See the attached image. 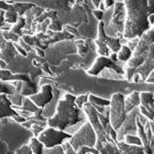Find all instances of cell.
I'll return each instance as SVG.
<instances>
[{
	"label": "cell",
	"instance_id": "obj_33",
	"mask_svg": "<svg viewBox=\"0 0 154 154\" xmlns=\"http://www.w3.org/2000/svg\"><path fill=\"white\" fill-rule=\"evenodd\" d=\"M4 14H5L4 9H0V26H2L4 23V21H5V19H4Z\"/></svg>",
	"mask_w": 154,
	"mask_h": 154
},
{
	"label": "cell",
	"instance_id": "obj_31",
	"mask_svg": "<svg viewBox=\"0 0 154 154\" xmlns=\"http://www.w3.org/2000/svg\"><path fill=\"white\" fill-rule=\"evenodd\" d=\"M103 1H104V4H105L106 9H107V8H110V7L114 6L116 0H103Z\"/></svg>",
	"mask_w": 154,
	"mask_h": 154
},
{
	"label": "cell",
	"instance_id": "obj_15",
	"mask_svg": "<svg viewBox=\"0 0 154 154\" xmlns=\"http://www.w3.org/2000/svg\"><path fill=\"white\" fill-rule=\"evenodd\" d=\"M64 150L66 151L67 154H99V151L95 147H80L78 150H74L72 146L69 144V142L65 143L63 145Z\"/></svg>",
	"mask_w": 154,
	"mask_h": 154
},
{
	"label": "cell",
	"instance_id": "obj_23",
	"mask_svg": "<svg viewBox=\"0 0 154 154\" xmlns=\"http://www.w3.org/2000/svg\"><path fill=\"white\" fill-rule=\"evenodd\" d=\"M9 99V101L11 102L12 105H16L18 107H22L23 105V100H24V96H22L21 94H14V95H9L7 96Z\"/></svg>",
	"mask_w": 154,
	"mask_h": 154
},
{
	"label": "cell",
	"instance_id": "obj_5",
	"mask_svg": "<svg viewBox=\"0 0 154 154\" xmlns=\"http://www.w3.org/2000/svg\"><path fill=\"white\" fill-rule=\"evenodd\" d=\"M110 113L109 118L112 128L115 131H117L122 123L125 122L126 118V111L125 106V96L121 93L113 94L110 100Z\"/></svg>",
	"mask_w": 154,
	"mask_h": 154
},
{
	"label": "cell",
	"instance_id": "obj_29",
	"mask_svg": "<svg viewBox=\"0 0 154 154\" xmlns=\"http://www.w3.org/2000/svg\"><path fill=\"white\" fill-rule=\"evenodd\" d=\"M93 12V16L95 17V18L98 20L99 22L102 21V19H103V14H104V11H100V9H95V11H91Z\"/></svg>",
	"mask_w": 154,
	"mask_h": 154
},
{
	"label": "cell",
	"instance_id": "obj_34",
	"mask_svg": "<svg viewBox=\"0 0 154 154\" xmlns=\"http://www.w3.org/2000/svg\"><path fill=\"white\" fill-rule=\"evenodd\" d=\"M150 78H154V71L150 74V76H149V78H148V79H150ZM148 79H147V80H148Z\"/></svg>",
	"mask_w": 154,
	"mask_h": 154
},
{
	"label": "cell",
	"instance_id": "obj_11",
	"mask_svg": "<svg viewBox=\"0 0 154 154\" xmlns=\"http://www.w3.org/2000/svg\"><path fill=\"white\" fill-rule=\"evenodd\" d=\"M17 115H19V113L12 108V104L6 94H0V119L14 117Z\"/></svg>",
	"mask_w": 154,
	"mask_h": 154
},
{
	"label": "cell",
	"instance_id": "obj_22",
	"mask_svg": "<svg viewBox=\"0 0 154 154\" xmlns=\"http://www.w3.org/2000/svg\"><path fill=\"white\" fill-rule=\"evenodd\" d=\"M12 6H14V8L16 9L19 14H23L25 11H27L33 5H32V4H29V3H21V2H16V3H14H14H12Z\"/></svg>",
	"mask_w": 154,
	"mask_h": 154
},
{
	"label": "cell",
	"instance_id": "obj_10",
	"mask_svg": "<svg viewBox=\"0 0 154 154\" xmlns=\"http://www.w3.org/2000/svg\"><path fill=\"white\" fill-rule=\"evenodd\" d=\"M121 39H123V38H113V37H110V36L107 35L105 30H104L103 22L102 21L99 22L97 40H99V41L103 42L104 44H106L113 54H117L118 51L120 49L121 45H122Z\"/></svg>",
	"mask_w": 154,
	"mask_h": 154
},
{
	"label": "cell",
	"instance_id": "obj_24",
	"mask_svg": "<svg viewBox=\"0 0 154 154\" xmlns=\"http://www.w3.org/2000/svg\"><path fill=\"white\" fill-rule=\"evenodd\" d=\"M43 154H67L66 151L64 150L63 145H59L56 146L54 148H45L44 149Z\"/></svg>",
	"mask_w": 154,
	"mask_h": 154
},
{
	"label": "cell",
	"instance_id": "obj_7",
	"mask_svg": "<svg viewBox=\"0 0 154 154\" xmlns=\"http://www.w3.org/2000/svg\"><path fill=\"white\" fill-rule=\"evenodd\" d=\"M139 113H140V109H139V107H137L134 110H131L130 113L126 114V118L125 122L116 131L118 142L125 141V136L128 135H137V131H138L137 117H138Z\"/></svg>",
	"mask_w": 154,
	"mask_h": 154
},
{
	"label": "cell",
	"instance_id": "obj_8",
	"mask_svg": "<svg viewBox=\"0 0 154 154\" xmlns=\"http://www.w3.org/2000/svg\"><path fill=\"white\" fill-rule=\"evenodd\" d=\"M105 68L113 69V70H115L119 74H125V67H119L117 65V63L112 61L109 57H101V56H99V58H97L95 60V63L93 64L91 68L88 71V73L89 75L98 76Z\"/></svg>",
	"mask_w": 154,
	"mask_h": 154
},
{
	"label": "cell",
	"instance_id": "obj_20",
	"mask_svg": "<svg viewBox=\"0 0 154 154\" xmlns=\"http://www.w3.org/2000/svg\"><path fill=\"white\" fill-rule=\"evenodd\" d=\"M18 17L19 14L17 12L16 9L14 8L11 4V7L9 9H7L5 11V14H4V19H5V22L9 24H16L18 22Z\"/></svg>",
	"mask_w": 154,
	"mask_h": 154
},
{
	"label": "cell",
	"instance_id": "obj_4",
	"mask_svg": "<svg viewBox=\"0 0 154 154\" xmlns=\"http://www.w3.org/2000/svg\"><path fill=\"white\" fill-rule=\"evenodd\" d=\"M69 144L74 150H78L80 147H95L97 144V134L94 128L88 121L84 122L71 139H69Z\"/></svg>",
	"mask_w": 154,
	"mask_h": 154
},
{
	"label": "cell",
	"instance_id": "obj_9",
	"mask_svg": "<svg viewBox=\"0 0 154 154\" xmlns=\"http://www.w3.org/2000/svg\"><path fill=\"white\" fill-rule=\"evenodd\" d=\"M29 99L33 102L38 108L43 109L45 106H48L51 100L54 99V93H53V86L49 83L43 84L41 85L40 93H37L33 96H30Z\"/></svg>",
	"mask_w": 154,
	"mask_h": 154
},
{
	"label": "cell",
	"instance_id": "obj_17",
	"mask_svg": "<svg viewBox=\"0 0 154 154\" xmlns=\"http://www.w3.org/2000/svg\"><path fill=\"white\" fill-rule=\"evenodd\" d=\"M131 56H133V51L126 44H122L117 53V60L121 63H126L131 60Z\"/></svg>",
	"mask_w": 154,
	"mask_h": 154
},
{
	"label": "cell",
	"instance_id": "obj_13",
	"mask_svg": "<svg viewBox=\"0 0 154 154\" xmlns=\"http://www.w3.org/2000/svg\"><path fill=\"white\" fill-rule=\"evenodd\" d=\"M16 48L11 42H5L3 48L0 51V60L4 61V63L8 64L12 61V59L16 56Z\"/></svg>",
	"mask_w": 154,
	"mask_h": 154
},
{
	"label": "cell",
	"instance_id": "obj_27",
	"mask_svg": "<svg viewBox=\"0 0 154 154\" xmlns=\"http://www.w3.org/2000/svg\"><path fill=\"white\" fill-rule=\"evenodd\" d=\"M14 154H33L30 145H23L14 151Z\"/></svg>",
	"mask_w": 154,
	"mask_h": 154
},
{
	"label": "cell",
	"instance_id": "obj_25",
	"mask_svg": "<svg viewBox=\"0 0 154 154\" xmlns=\"http://www.w3.org/2000/svg\"><path fill=\"white\" fill-rule=\"evenodd\" d=\"M88 95L89 94H85V95H80L79 97H76L75 103L80 109H82L84 104H86L88 102Z\"/></svg>",
	"mask_w": 154,
	"mask_h": 154
},
{
	"label": "cell",
	"instance_id": "obj_26",
	"mask_svg": "<svg viewBox=\"0 0 154 154\" xmlns=\"http://www.w3.org/2000/svg\"><path fill=\"white\" fill-rule=\"evenodd\" d=\"M25 23H26V22H25V19L20 18L18 20V22H17V23L14 25V27L11 29L12 33H20V32H21V29L25 26Z\"/></svg>",
	"mask_w": 154,
	"mask_h": 154
},
{
	"label": "cell",
	"instance_id": "obj_21",
	"mask_svg": "<svg viewBox=\"0 0 154 154\" xmlns=\"http://www.w3.org/2000/svg\"><path fill=\"white\" fill-rule=\"evenodd\" d=\"M125 142L128 145H134V146H143L142 141L137 135H128L125 138Z\"/></svg>",
	"mask_w": 154,
	"mask_h": 154
},
{
	"label": "cell",
	"instance_id": "obj_30",
	"mask_svg": "<svg viewBox=\"0 0 154 154\" xmlns=\"http://www.w3.org/2000/svg\"><path fill=\"white\" fill-rule=\"evenodd\" d=\"M14 119V120L17 121V122H19V123H25L26 122L28 119H27L25 116H21V115H17V116H14V117H12Z\"/></svg>",
	"mask_w": 154,
	"mask_h": 154
},
{
	"label": "cell",
	"instance_id": "obj_28",
	"mask_svg": "<svg viewBox=\"0 0 154 154\" xmlns=\"http://www.w3.org/2000/svg\"><path fill=\"white\" fill-rule=\"evenodd\" d=\"M43 131H44V128L43 126H40L38 123H33V125H31V131L35 137H38Z\"/></svg>",
	"mask_w": 154,
	"mask_h": 154
},
{
	"label": "cell",
	"instance_id": "obj_32",
	"mask_svg": "<svg viewBox=\"0 0 154 154\" xmlns=\"http://www.w3.org/2000/svg\"><path fill=\"white\" fill-rule=\"evenodd\" d=\"M11 7V4H7L3 1H0V9H4V11H7Z\"/></svg>",
	"mask_w": 154,
	"mask_h": 154
},
{
	"label": "cell",
	"instance_id": "obj_1",
	"mask_svg": "<svg viewBox=\"0 0 154 154\" xmlns=\"http://www.w3.org/2000/svg\"><path fill=\"white\" fill-rule=\"evenodd\" d=\"M126 9L123 38H140L154 27V0H123Z\"/></svg>",
	"mask_w": 154,
	"mask_h": 154
},
{
	"label": "cell",
	"instance_id": "obj_18",
	"mask_svg": "<svg viewBox=\"0 0 154 154\" xmlns=\"http://www.w3.org/2000/svg\"><path fill=\"white\" fill-rule=\"evenodd\" d=\"M29 145H30V147H31L32 151H33V154H43L45 147H44L43 144L38 140L37 137H33V138L30 139Z\"/></svg>",
	"mask_w": 154,
	"mask_h": 154
},
{
	"label": "cell",
	"instance_id": "obj_3",
	"mask_svg": "<svg viewBox=\"0 0 154 154\" xmlns=\"http://www.w3.org/2000/svg\"><path fill=\"white\" fill-rule=\"evenodd\" d=\"M125 19L126 9L122 1H116L114 6L107 8L102 19L107 35L113 38H123Z\"/></svg>",
	"mask_w": 154,
	"mask_h": 154
},
{
	"label": "cell",
	"instance_id": "obj_14",
	"mask_svg": "<svg viewBox=\"0 0 154 154\" xmlns=\"http://www.w3.org/2000/svg\"><path fill=\"white\" fill-rule=\"evenodd\" d=\"M141 105V97L139 91H133L126 99H125V106L126 113H130L131 110H134L137 107Z\"/></svg>",
	"mask_w": 154,
	"mask_h": 154
},
{
	"label": "cell",
	"instance_id": "obj_35",
	"mask_svg": "<svg viewBox=\"0 0 154 154\" xmlns=\"http://www.w3.org/2000/svg\"><path fill=\"white\" fill-rule=\"evenodd\" d=\"M116 1H123V0H116Z\"/></svg>",
	"mask_w": 154,
	"mask_h": 154
},
{
	"label": "cell",
	"instance_id": "obj_16",
	"mask_svg": "<svg viewBox=\"0 0 154 154\" xmlns=\"http://www.w3.org/2000/svg\"><path fill=\"white\" fill-rule=\"evenodd\" d=\"M37 86L33 83V81H22V88L19 94L24 97H30L37 94Z\"/></svg>",
	"mask_w": 154,
	"mask_h": 154
},
{
	"label": "cell",
	"instance_id": "obj_2",
	"mask_svg": "<svg viewBox=\"0 0 154 154\" xmlns=\"http://www.w3.org/2000/svg\"><path fill=\"white\" fill-rule=\"evenodd\" d=\"M76 97L72 94H66L62 100L58 102L56 112L48 119V125L60 131H65L70 126L80 123L85 118V113L82 112L75 103Z\"/></svg>",
	"mask_w": 154,
	"mask_h": 154
},
{
	"label": "cell",
	"instance_id": "obj_6",
	"mask_svg": "<svg viewBox=\"0 0 154 154\" xmlns=\"http://www.w3.org/2000/svg\"><path fill=\"white\" fill-rule=\"evenodd\" d=\"M72 135L68 134L65 131H60L54 128H44V131L39 135L37 138L40 142L43 144L45 148H54L56 146L62 145L65 140H69L71 139Z\"/></svg>",
	"mask_w": 154,
	"mask_h": 154
},
{
	"label": "cell",
	"instance_id": "obj_12",
	"mask_svg": "<svg viewBox=\"0 0 154 154\" xmlns=\"http://www.w3.org/2000/svg\"><path fill=\"white\" fill-rule=\"evenodd\" d=\"M0 80L2 81H30L32 80L28 74H12L11 70L0 69Z\"/></svg>",
	"mask_w": 154,
	"mask_h": 154
},
{
	"label": "cell",
	"instance_id": "obj_19",
	"mask_svg": "<svg viewBox=\"0 0 154 154\" xmlns=\"http://www.w3.org/2000/svg\"><path fill=\"white\" fill-rule=\"evenodd\" d=\"M40 108H38L35 104L33 103L31 100L29 99V97H24L23 100V105H22V110L26 111V112H29L31 114L35 113L36 111H38ZM42 109V108H41Z\"/></svg>",
	"mask_w": 154,
	"mask_h": 154
}]
</instances>
